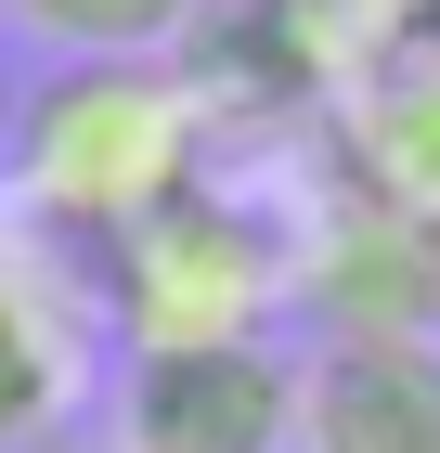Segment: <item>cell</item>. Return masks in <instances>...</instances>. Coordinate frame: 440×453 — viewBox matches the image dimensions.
<instances>
[{
  "instance_id": "obj_1",
  "label": "cell",
  "mask_w": 440,
  "mask_h": 453,
  "mask_svg": "<svg viewBox=\"0 0 440 453\" xmlns=\"http://www.w3.org/2000/svg\"><path fill=\"white\" fill-rule=\"evenodd\" d=\"M207 78L169 65V52H104V65H52L27 78V104H13V169L0 195L39 220V234L66 246H117L130 220H156L169 195L207 181Z\"/></svg>"
},
{
  "instance_id": "obj_2",
  "label": "cell",
  "mask_w": 440,
  "mask_h": 453,
  "mask_svg": "<svg viewBox=\"0 0 440 453\" xmlns=\"http://www.w3.org/2000/svg\"><path fill=\"white\" fill-rule=\"evenodd\" d=\"M91 273L130 363L143 349H234V337H272V311L298 298V234L234 181H195L156 220H130Z\"/></svg>"
},
{
  "instance_id": "obj_3",
  "label": "cell",
  "mask_w": 440,
  "mask_h": 453,
  "mask_svg": "<svg viewBox=\"0 0 440 453\" xmlns=\"http://www.w3.org/2000/svg\"><path fill=\"white\" fill-rule=\"evenodd\" d=\"M117 453H298V363L272 337L143 349L117 376Z\"/></svg>"
},
{
  "instance_id": "obj_4",
  "label": "cell",
  "mask_w": 440,
  "mask_h": 453,
  "mask_svg": "<svg viewBox=\"0 0 440 453\" xmlns=\"http://www.w3.org/2000/svg\"><path fill=\"white\" fill-rule=\"evenodd\" d=\"M298 453H440V337H324L298 363Z\"/></svg>"
},
{
  "instance_id": "obj_5",
  "label": "cell",
  "mask_w": 440,
  "mask_h": 453,
  "mask_svg": "<svg viewBox=\"0 0 440 453\" xmlns=\"http://www.w3.org/2000/svg\"><path fill=\"white\" fill-rule=\"evenodd\" d=\"M324 156H337V208H389L440 234V52H402L363 91H337Z\"/></svg>"
},
{
  "instance_id": "obj_6",
  "label": "cell",
  "mask_w": 440,
  "mask_h": 453,
  "mask_svg": "<svg viewBox=\"0 0 440 453\" xmlns=\"http://www.w3.org/2000/svg\"><path fill=\"white\" fill-rule=\"evenodd\" d=\"M298 298L324 337H440V234L389 208H337V234L298 259Z\"/></svg>"
},
{
  "instance_id": "obj_7",
  "label": "cell",
  "mask_w": 440,
  "mask_h": 453,
  "mask_svg": "<svg viewBox=\"0 0 440 453\" xmlns=\"http://www.w3.org/2000/svg\"><path fill=\"white\" fill-rule=\"evenodd\" d=\"M66 388H78L66 298L27 273V246H0V453H27L39 427L66 415Z\"/></svg>"
},
{
  "instance_id": "obj_8",
  "label": "cell",
  "mask_w": 440,
  "mask_h": 453,
  "mask_svg": "<svg viewBox=\"0 0 440 453\" xmlns=\"http://www.w3.org/2000/svg\"><path fill=\"white\" fill-rule=\"evenodd\" d=\"M13 27L52 39V65H104V52H181L207 0H13Z\"/></svg>"
},
{
  "instance_id": "obj_9",
  "label": "cell",
  "mask_w": 440,
  "mask_h": 453,
  "mask_svg": "<svg viewBox=\"0 0 440 453\" xmlns=\"http://www.w3.org/2000/svg\"><path fill=\"white\" fill-rule=\"evenodd\" d=\"M350 27H363L375 65H402V52H440V0H363Z\"/></svg>"
},
{
  "instance_id": "obj_10",
  "label": "cell",
  "mask_w": 440,
  "mask_h": 453,
  "mask_svg": "<svg viewBox=\"0 0 440 453\" xmlns=\"http://www.w3.org/2000/svg\"><path fill=\"white\" fill-rule=\"evenodd\" d=\"M13 104H27V78H13V52H0V169H13Z\"/></svg>"
}]
</instances>
